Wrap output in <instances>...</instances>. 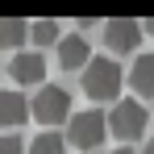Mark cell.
Listing matches in <instances>:
<instances>
[{
    "label": "cell",
    "instance_id": "6da1fadb",
    "mask_svg": "<svg viewBox=\"0 0 154 154\" xmlns=\"http://www.w3.org/2000/svg\"><path fill=\"white\" fill-rule=\"evenodd\" d=\"M121 67L112 63V58H100V54H92V63L83 67V92L92 96V100H117V92H121Z\"/></svg>",
    "mask_w": 154,
    "mask_h": 154
},
{
    "label": "cell",
    "instance_id": "7a4b0ae2",
    "mask_svg": "<svg viewBox=\"0 0 154 154\" xmlns=\"http://www.w3.org/2000/svg\"><path fill=\"white\" fill-rule=\"evenodd\" d=\"M104 137H108V121H104L100 108H88V112H71V121H67V142L79 146L83 154H96Z\"/></svg>",
    "mask_w": 154,
    "mask_h": 154
},
{
    "label": "cell",
    "instance_id": "3957f363",
    "mask_svg": "<svg viewBox=\"0 0 154 154\" xmlns=\"http://www.w3.org/2000/svg\"><path fill=\"white\" fill-rule=\"evenodd\" d=\"M104 121H108V133H112V137L133 142V137L146 133V121H150V117H146V108H142L137 100H117V104H112V112H108Z\"/></svg>",
    "mask_w": 154,
    "mask_h": 154
},
{
    "label": "cell",
    "instance_id": "277c9868",
    "mask_svg": "<svg viewBox=\"0 0 154 154\" xmlns=\"http://www.w3.org/2000/svg\"><path fill=\"white\" fill-rule=\"evenodd\" d=\"M29 112H33L42 125H63V121H71V96H67V88L42 83V92H38V100L29 104Z\"/></svg>",
    "mask_w": 154,
    "mask_h": 154
},
{
    "label": "cell",
    "instance_id": "5b68a950",
    "mask_svg": "<svg viewBox=\"0 0 154 154\" xmlns=\"http://www.w3.org/2000/svg\"><path fill=\"white\" fill-rule=\"evenodd\" d=\"M104 42H108V50H117V54L137 50V42H142V21H129V17L104 21Z\"/></svg>",
    "mask_w": 154,
    "mask_h": 154
},
{
    "label": "cell",
    "instance_id": "8992f818",
    "mask_svg": "<svg viewBox=\"0 0 154 154\" xmlns=\"http://www.w3.org/2000/svg\"><path fill=\"white\" fill-rule=\"evenodd\" d=\"M92 63V46L79 38V33H67L63 42H58V67L63 71H83Z\"/></svg>",
    "mask_w": 154,
    "mask_h": 154
},
{
    "label": "cell",
    "instance_id": "52a82bcc",
    "mask_svg": "<svg viewBox=\"0 0 154 154\" xmlns=\"http://www.w3.org/2000/svg\"><path fill=\"white\" fill-rule=\"evenodd\" d=\"M8 71H13V79H17V83H42V79H46V58H42L38 50H29V54H13Z\"/></svg>",
    "mask_w": 154,
    "mask_h": 154
},
{
    "label": "cell",
    "instance_id": "ba28073f",
    "mask_svg": "<svg viewBox=\"0 0 154 154\" xmlns=\"http://www.w3.org/2000/svg\"><path fill=\"white\" fill-rule=\"evenodd\" d=\"M129 83L137 96H154V54H137L133 71H129Z\"/></svg>",
    "mask_w": 154,
    "mask_h": 154
},
{
    "label": "cell",
    "instance_id": "9c48e42d",
    "mask_svg": "<svg viewBox=\"0 0 154 154\" xmlns=\"http://www.w3.org/2000/svg\"><path fill=\"white\" fill-rule=\"evenodd\" d=\"M25 112H29V104L21 92H0V125H21L25 121Z\"/></svg>",
    "mask_w": 154,
    "mask_h": 154
},
{
    "label": "cell",
    "instance_id": "30bf717a",
    "mask_svg": "<svg viewBox=\"0 0 154 154\" xmlns=\"http://www.w3.org/2000/svg\"><path fill=\"white\" fill-rule=\"evenodd\" d=\"M29 38V21L25 17H0V46L4 50H17Z\"/></svg>",
    "mask_w": 154,
    "mask_h": 154
},
{
    "label": "cell",
    "instance_id": "8fae6325",
    "mask_svg": "<svg viewBox=\"0 0 154 154\" xmlns=\"http://www.w3.org/2000/svg\"><path fill=\"white\" fill-rule=\"evenodd\" d=\"M29 38H33L38 46H50V42H58V21H50V17L29 21Z\"/></svg>",
    "mask_w": 154,
    "mask_h": 154
},
{
    "label": "cell",
    "instance_id": "7c38bea8",
    "mask_svg": "<svg viewBox=\"0 0 154 154\" xmlns=\"http://www.w3.org/2000/svg\"><path fill=\"white\" fill-rule=\"evenodd\" d=\"M63 150H67V142L58 133H38L33 146H29V154H63Z\"/></svg>",
    "mask_w": 154,
    "mask_h": 154
},
{
    "label": "cell",
    "instance_id": "4fadbf2b",
    "mask_svg": "<svg viewBox=\"0 0 154 154\" xmlns=\"http://www.w3.org/2000/svg\"><path fill=\"white\" fill-rule=\"evenodd\" d=\"M0 154H25L21 137H17V133H4V137H0Z\"/></svg>",
    "mask_w": 154,
    "mask_h": 154
},
{
    "label": "cell",
    "instance_id": "5bb4252c",
    "mask_svg": "<svg viewBox=\"0 0 154 154\" xmlns=\"http://www.w3.org/2000/svg\"><path fill=\"white\" fill-rule=\"evenodd\" d=\"M142 33H150V38H154V21H146V25H142Z\"/></svg>",
    "mask_w": 154,
    "mask_h": 154
},
{
    "label": "cell",
    "instance_id": "9a60e30c",
    "mask_svg": "<svg viewBox=\"0 0 154 154\" xmlns=\"http://www.w3.org/2000/svg\"><path fill=\"white\" fill-rule=\"evenodd\" d=\"M142 154H154V137H150V142H146V150H142Z\"/></svg>",
    "mask_w": 154,
    "mask_h": 154
},
{
    "label": "cell",
    "instance_id": "2e32d148",
    "mask_svg": "<svg viewBox=\"0 0 154 154\" xmlns=\"http://www.w3.org/2000/svg\"><path fill=\"white\" fill-rule=\"evenodd\" d=\"M112 154H133V150H129V146H121V150H112Z\"/></svg>",
    "mask_w": 154,
    "mask_h": 154
}]
</instances>
